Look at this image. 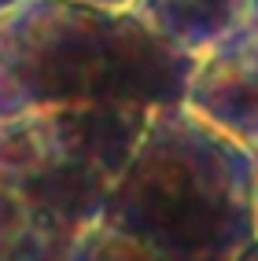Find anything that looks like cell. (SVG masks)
<instances>
[{
  "instance_id": "obj_6",
  "label": "cell",
  "mask_w": 258,
  "mask_h": 261,
  "mask_svg": "<svg viewBox=\"0 0 258 261\" xmlns=\"http://www.w3.org/2000/svg\"><path fill=\"white\" fill-rule=\"evenodd\" d=\"M71 261H166V257L155 247H148L144 239H136L126 228H118V224L100 217L78 239Z\"/></svg>"
},
{
  "instance_id": "obj_2",
  "label": "cell",
  "mask_w": 258,
  "mask_h": 261,
  "mask_svg": "<svg viewBox=\"0 0 258 261\" xmlns=\"http://www.w3.org/2000/svg\"><path fill=\"white\" fill-rule=\"evenodd\" d=\"M148 107L89 103L0 118V261H71L148 129Z\"/></svg>"
},
{
  "instance_id": "obj_8",
  "label": "cell",
  "mask_w": 258,
  "mask_h": 261,
  "mask_svg": "<svg viewBox=\"0 0 258 261\" xmlns=\"http://www.w3.org/2000/svg\"><path fill=\"white\" fill-rule=\"evenodd\" d=\"M232 261H258V239H251L247 247H244V250H240V254L232 257Z\"/></svg>"
},
{
  "instance_id": "obj_7",
  "label": "cell",
  "mask_w": 258,
  "mask_h": 261,
  "mask_svg": "<svg viewBox=\"0 0 258 261\" xmlns=\"http://www.w3.org/2000/svg\"><path fill=\"white\" fill-rule=\"evenodd\" d=\"M236 33H240V37H247L251 44H258V0H251V8L244 15V26H240Z\"/></svg>"
},
{
  "instance_id": "obj_3",
  "label": "cell",
  "mask_w": 258,
  "mask_h": 261,
  "mask_svg": "<svg viewBox=\"0 0 258 261\" xmlns=\"http://www.w3.org/2000/svg\"><path fill=\"white\" fill-rule=\"evenodd\" d=\"M103 221L166 261H232L254 228V154L188 103L155 107Z\"/></svg>"
},
{
  "instance_id": "obj_4",
  "label": "cell",
  "mask_w": 258,
  "mask_h": 261,
  "mask_svg": "<svg viewBox=\"0 0 258 261\" xmlns=\"http://www.w3.org/2000/svg\"><path fill=\"white\" fill-rule=\"evenodd\" d=\"M184 103L258 154V44L232 33L214 51H206L196 63Z\"/></svg>"
},
{
  "instance_id": "obj_9",
  "label": "cell",
  "mask_w": 258,
  "mask_h": 261,
  "mask_svg": "<svg viewBox=\"0 0 258 261\" xmlns=\"http://www.w3.org/2000/svg\"><path fill=\"white\" fill-rule=\"evenodd\" d=\"M89 4H100V8H118V11H122V8H129V4H133V0H89Z\"/></svg>"
},
{
  "instance_id": "obj_10",
  "label": "cell",
  "mask_w": 258,
  "mask_h": 261,
  "mask_svg": "<svg viewBox=\"0 0 258 261\" xmlns=\"http://www.w3.org/2000/svg\"><path fill=\"white\" fill-rule=\"evenodd\" d=\"M254 228H258V154H254Z\"/></svg>"
},
{
  "instance_id": "obj_1",
  "label": "cell",
  "mask_w": 258,
  "mask_h": 261,
  "mask_svg": "<svg viewBox=\"0 0 258 261\" xmlns=\"http://www.w3.org/2000/svg\"><path fill=\"white\" fill-rule=\"evenodd\" d=\"M196 63L129 8L19 0L0 11V118L89 103L148 111L184 103Z\"/></svg>"
},
{
  "instance_id": "obj_11",
  "label": "cell",
  "mask_w": 258,
  "mask_h": 261,
  "mask_svg": "<svg viewBox=\"0 0 258 261\" xmlns=\"http://www.w3.org/2000/svg\"><path fill=\"white\" fill-rule=\"evenodd\" d=\"M19 0H0V11H8V8H15Z\"/></svg>"
},
{
  "instance_id": "obj_5",
  "label": "cell",
  "mask_w": 258,
  "mask_h": 261,
  "mask_svg": "<svg viewBox=\"0 0 258 261\" xmlns=\"http://www.w3.org/2000/svg\"><path fill=\"white\" fill-rule=\"evenodd\" d=\"M251 0H133L129 11L162 41L203 59L244 26Z\"/></svg>"
}]
</instances>
